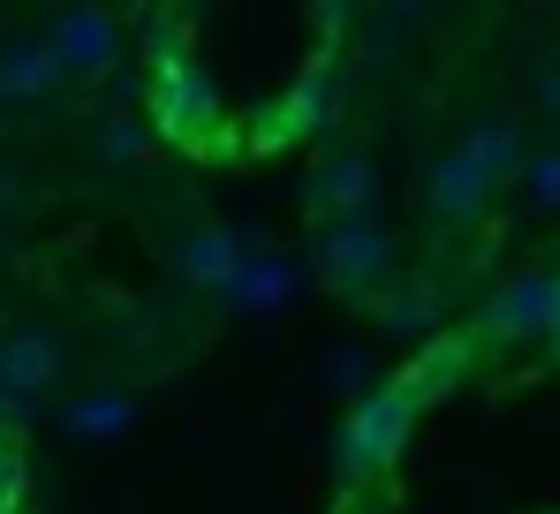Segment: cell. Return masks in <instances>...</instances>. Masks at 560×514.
Returning <instances> with one entry per match:
<instances>
[{"label":"cell","mask_w":560,"mask_h":514,"mask_svg":"<svg viewBox=\"0 0 560 514\" xmlns=\"http://www.w3.org/2000/svg\"><path fill=\"white\" fill-rule=\"evenodd\" d=\"M417 394H409V378H394V386H372L357 409H349V424L334 439V454H341V469L349 477H386L394 462H401V446H409V431H417Z\"/></svg>","instance_id":"6da1fadb"},{"label":"cell","mask_w":560,"mask_h":514,"mask_svg":"<svg viewBox=\"0 0 560 514\" xmlns=\"http://www.w3.org/2000/svg\"><path fill=\"white\" fill-rule=\"evenodd\" d=\"M318 272H326L341 295L378 303V295L394 288V235L378 227L372 212H364V220H326V227H318Z\"/></svg>","instance_id":"7a4b0ae2"},{"label":"cell","mask_w":560,"mask_h":514,"mask_svg":"<svg viewBox=\"0 0 560 514\" xmlns=\"http://www.w3.org/2000/svg\"><path fill=\"white\" fill-rule=\"evenodd\" d=\"M61 334L54 326H15V334H0V417L15 424L38 394H54V378H61Z\"/></svg>","instance_id":"3957f363"},{"label":"cell","mask_w":560,"mask_h":514,"mask_svg":"<svg viewBox=\"0 0 560 514\" xmlns=\"http://www.w3.org/2000/svg\"><path fill=\"white\" fill-rule=\"evenodd\" d=\"M553 326H560V272H515V280L485 303V318H477V334L500 341V348L530 341V334L553 341Z\"/></svg>","instance_id":"277c9868"},{"label":"cell","mask_w":560,"mask_h":514,"mask_svg":"<svg viewBox=\"0 0 560 514\" xmlns=\"http://www.w3.org/2000/svg\"><path fill=\"white\" fill-rule=\"evenodd\" d=\"M492 189H500V174L485 167L469 144H455V152H440L432 174H424V212H432L440 227H469V220H485Z\"/></svg>","instance_id":"5b68a950"},{"label":"cell","mask_w":560,"mask_h":514,"mask_svg":"<svg viewBox=\"0 0 560 514\" xmlns=\"http://www.w3.org/2000/svg\"><path fill=\"white\" fill-rule=\"evenodd\" d=\"M46 46H54L61 77H106L121 61V23L106 8H69V15H54Z\"/></svg>","instance_id":"8992f818"},{"label":"cell","mask_w":560,"mask_h":514,"mask_svg":"<svg viewBox=\"0 0 560 514\" xmlns=\"http://www.w3.org/2000/svg\"><path fill=\"white\" fill-rule=\"evenodd\" d=\"M243 235L235 227H197L189 243H175V272H183L197 295H228L235 288V272H243Z\"/></svg>","instance_id":"52a82bcc"},{"label":"cell","mask_w":560,"mask_h":514,"mask_svg":"<svg viewBox=\"0 0 560 514\" xmlns=\"http://www.w3.org/2000/svg\"><path fill=\"white\" fill-rule=\"evenodd\" d=\"M372 189H378V167L364 152H334V160L318 167V182H311V212H318V220H364Z\"/></svg>","instance_id":"ba28073f"},{"label":"cell","mask_w":560,"mask_h":514,"mask_svg":"<svg viewBox=\"0 0 560 514\" xmlns=\"http://www.w3.org/2000/svg\"><path fill=\"white\" fill-rule=\"evenodd\" d=\"M288 295H295V265H288V257L250 250V257H243V272H235V288H228L220 303H228V311H258V318H273V311H288Z\"/></svg>","instance_id":"9c48e42d"},{"label":"cell","mask_w":560,"mask_h":514,"mask_svg":"<svg viewBox=\"0 0 560 514\" xmlns=\"http://www.w3.org/2000/svg\"><path fill=\"white\" fill-rule=\"evenodd\" d=\"M401 378H409V394H417V401H440V394H455V386L469 378V341H455V334L424 341L417 355H409V371H401Z\"/></svg>","instance_id":"30bf717a"},{"label":"cell","mask_w":560,"mask_h":514,"mask_svg":"<svg viewBox=\"0 0 560 514\" xmlns=\"http://www.w3.org/2000/svg\"><path fill=\"white\" fill-rule=\"evenodd\" d=\"M129 424H137V394H84V401H69V417H61V431H69L77 446H106V439H121Z\"/></svg>","instance_id":"8fae6325"},{"label":"cell","mask_w":560,"mask_h":514,"mask_svg":"<svg viewBox=\"0 0 560 514\" xmlns=\"http://www.w3.org/2000/svg\"><path fill=\"white\" fill-rule=\"evenodd\" d=\"M463 144H469V152H477L492 174H500V182L530 167V144H523V121H515V114H485V121H469Z\"/></svg>","instance_id":"7c38bea8"},{"label":"cell","mask_w":560,"mask_h":514,"mask_svg":"<svg viewBox=\"0 0 560 514\" xmlns=\"http://www.w3.org/2000/svg\"><path fill=\"white\" fill-rule=\"evenodd\" d=\"M54 84H61V61H54L46 38H23V46L0 54V98H46Z\"/></svg>","instance_id":"4fadbf2b"},{"label":"cell","mask_w":560,"mask_h":514,"mask_svg":"<svg viewBox=\"0 0 560 514\" xmlns=\"http://www.w3.org/2000/svg\"><path fill=\"white\" fill-rule=\"evenodd\" d=\"M432 318H440V295L417 288V280H394V288L378 295V326H386V334H424Z\"/></svg>","instance_id":"5bb4252c"},{"label":"cell","mask_w":560,"mask_h":514,"mask_svg":"<svg viewBox=\"0 0 560 514\" xmlns=\"http://www.w3.org/2000/svg\"><path fill=\"white\" fill-rule=\"evenodd\" d=\"M523 197H530L538 212H560V152H530V167H523Z\"/></svg>","instance_id":"9a60e30c"},{"label":"cell","mask_w":560,"mask_h":514,"mask_svg":"<svg viewBox=\"0 0 560 514\" xmlns=\"http://www.w3.org/2000/svg\"><path fill=\"white\" fill-rule=\"evenodd\" d=\"M98 152H106V160H137V152H144V129H137V121H106V129H98Z\"/></svg>","instance_id":"2e32d148"},{"label":"cell","mask_w":560,"mask_h":514,"mask_svg":"<svg viewBox=\"0 0 560 514\" xmlns=\"http://www.w3.org/2000/svg\"><path fill=\"white\" fill-rule=\"evenodd\" d=\"M530 98H538V114H553V121H560V61H546V69H538Z\"/></svg>","instance_id":"e0dca14e"},{"label":"cell","mask_w":560,"mask_h":514,"mask_svg":"<svg viewBox=\"0 0 560 514\" xmlns=\"http://www.w3.org/2000/svg\"><path fill=\"white\" fill-rule=\"evenodd\" d=\"M357 371H364L357 348H334V386H357Z\"/></svg>","instance_id":"ac0fdd59"},{"label":"cell","mask_w":560,"mask_h":514,"mask_svg":"<svg viewBox=\"0 0 560 514\" xmlns=\"http://www.w3.org/2000/svg\"><path fill=\"white\" fill-rule=\"evenodd\" d=\"M15 205H23V182H15V174L0 167V220H8V212H15Z\"/></svg>","instance_id":"d6986e66"},{"label":"cell","mask_w":560,"mask_h":514,"mask_svg":"<svg viewBox=\"0 0 560 514\" xmlns=\"http://www.w3.org/2000/svg\"><path fill=\"white\" fill-rule=\"evenodd\" d=\"M553 355H560V326H553Z\"/></svg>","instance_id":"ffe728a7"},{"label":"cell","mask_w":560,"mask_h":514,"mask_svg":"<svg viewBox=\"0 0 560 514\" xmlns=\"http://www.w3.org/2000/svg\"><path fill=\"white\" fill-rule=\"evenodd\" d=\"M0 272H8V250H0Z\"/></svg>","instance_id":"44dd1931"},{"label":"cell","mask_w":560,"mask_h":514,"mask_svg":"<svg viewBox=\"0 0 560 514\" xmlns=\"http://www.w3.org/2000/svg\"><path fill=\"white\" fill-rule=\"evenodd\" d=\"M15 514H31V507H15Z\"/></svg>","instance_id":"7402d4cb"},{"label":"cell","mask_w":560,"mask_h":514,"mask_svg":"<svg viewBox=\"0 0 560 514\" xmlns=\"http://www.w3.org/2000/svg\"><path fill=\"white\" fill-rule=\"evenodd\" d=\"M0 424H8V417H0Z\"/></svg>","instance_id":"603a6c76"}]
</instances>
